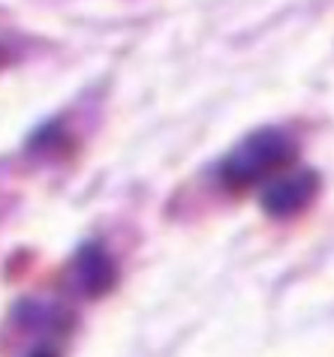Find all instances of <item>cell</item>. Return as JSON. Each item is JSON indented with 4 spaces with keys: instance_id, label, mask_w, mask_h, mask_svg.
<instances>
[{
    "instance_id": "cell-3",
    "label": "cell",
    "mask_w": 334,
    "mask_h": 357,
    "mask_svg": "<svg viewBox=\"0 0 334 357\" xmlns=\"http://www.w3.org/2000/svg\"><path fill=\"white\" fill-rule=\"evenodd\" d=\"M66 282L85 301H103L117 285V264L112 252L100 241H85L70 259Z\"/></svg>"
},
{
    "instance_id": "cell-1",
    "label": "cell",
    "mask_w": 334,
    "mask_h": 357,
    "mask_svg": "<svg viewBox=\"0 0 334 357\" xmlns=\"http://www.w3.org/2000/svg\"><path fill=\"white\" fill-rule=\"evenodd\" d=\"M298 156L301 144L296 132H289L286 126H259L223 156L214 174L226 192L244 195L250 190H262L277 174L296 168Z\"/></svg>"
},
{
    "instance_id": "cell-4",
    "label": "cell",
    "mask_w": 334,
    "mask_h": 357,
    "mask_svg": "<svg viewBox=\"0 0 334 357\" xmlns=\"http://www.w3.org/2000/svg\"><path fill=\"white\" fill-rule=\"evenodd\" d=\"M27 151H31L34 160L61 162V160H70V156L75 153V144H73V135L66 132L57 121H52V123H45L43 130L31 138Z\"/></svg>"
},
{
    "instance_id": "cell-2",
    "label": "cell",
    "mask_w": 334,
    "mask_h": 357,
    "mask_svg": "<svg viewBox=\"0 0 334 357\" xmlns=\"http://www.w3.org/2000/svg\"><path fill=\"white\" fill-rule=\"evenodd\" d=\"M319 192H322V174L313 172V168L296 165L265 183L256 198L265 216H271L277 222H289L307 213L317 204Z\"/></svg>"
},
{
    "instance_id": "cell-5",
    "label": "cell",
    "mask_w": 334,
    "mask_h": 357,
    "mask_svg": "<svg viewBox=\"0 0 334 357\" xmlns=\"http://www.w3.org/2000/svg\"><path fill=\"white\" fill-rule=\"evenodd\" d=\"M27 357H64V354H61V349H57V345L43 342V345H36V349L27 354Z\"/></svg>"
}]
</instances>
